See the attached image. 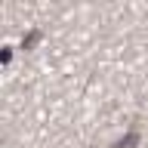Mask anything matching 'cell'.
<instances>
[{
	"label": "cell",
	"mask_w": 148,
	"mask_h": 148,
	"mask_svg": "<svg viewBox=\"0 0 148 148\" xmlns=\"http://www.w3.org/2000/svg\"><path fill=\"white\" fill-rule=\"evenodd\" d=\"M136 145H139V127H133V130H130V133L120 139L114 148H136Z\"/></svg>",
	"instance_id": "cell-1"
}]
</instances>
